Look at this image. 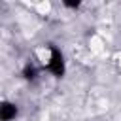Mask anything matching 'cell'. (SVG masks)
<instances>
[{"label":"cell","instance_id":"6da1fadb","mask_svg":"<svg viewBox=\"0 0 121 121\" xmlns=\"http://www.w3.org/2000/svg\"><path fill=\"white\" fill-rule=\"evenodd\" d=\"M43 72H47L51 78L55 79H60L66 76L68 72V60H66V55L60 47L57 45H51V53H49V59L43 66Z\"/></svg>","mask_w":121,"mask_h":121},{"label":"cell","instance_id":"7a4b0ae2","mask_svg":"<svg viewBox=\"0 0 121 121\" xmlns=\"http://www.w3.org/2000/svg\"><path fill=\"white\" fill-rule=\"evenodd\" d=\"M21 108L11 98H0V121H17Z\"/></svg>","mask_w":121,"mask_h":121},{"label":"cell","instance_id":"3957f363","mask_svg":"<svg viewBox=\"0 0 121 121\" xmlns=\"http://www.w3.org/2000/svg\"><path fill=\"white\" fill-rule=\"evenodd\" d=\"M40 76H42V68H40L32 59L26 60V62L23 64V68H21V78H23L25 81L34 83L36 79H40Z\"/></svg>","mask_w":121,"mask_h":121}]
</instances>
